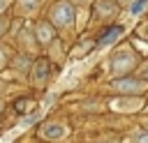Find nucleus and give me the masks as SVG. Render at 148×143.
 Wrapping results in <instances>:
<instances>
[{
	"label": "nucleus",
	"mask_w": 148,
	"mask_h": 143,
	"mask_svg": "<svg viewBox=\"0 0 148 143\" xmlns=\"http://www.w3.org/2000/svg\"><path fill=\"white\" fill-rule=\"evenodd\" d=\"M134 65H136V55H134V51H130V48H123V51H118V53L111 58V72H113V74H125V72H130Z\"/></svg>",
	"instance_id": "nucleus-1"
},
{
	"label": "nucleus",
	"mask_w": 148,
	"mask_h": 143,
	"mask_svg": "<svg viewBox=\"0 0 148 143\" xmlns=\"http://www.w3.org/2000/svg\"><path fill=\"white\" fill-rule=\"evenodd\" d=\"M51 21L56 25H69L74 21V7L69 2H56L51 9Z\"/></svg>",
	"instance_id": "nucleus-2"
},
{
	"label": "nucleus",
	"mask_w": 148,
	"mask_h": 143,
	"mask_svg": "<svg viewBox=\"0 0 148 143\" xmlns=\"http://www.w3.org/2000/svg\"><path fill=\"white\" fill-rule=\"evenodd\" d=\"M111 88H113V90H118V92L132 95V92H141V90L146 88V83H143V81H139V78H118V81H113V83H111Z\"/></svg>",
	"instance_id": "nucleus-3"
},
{
	"label": "nucleus",
	"mask_w": 148,
	"mask_h": 143,
	"mask_svg": "<svg viewBox=\"0 0 148 143\" xmlns=\"http://www.w3.org/2000/svg\"><path fill=\"white\" fill-rule=\"evenodd\" d=\"M120 32H123V28H120V25H113L111 30H106V32L99 37V46H109L111 42H116V37H120Z\"/></svg>",
	"instance_id": "nucleus-4"
},
{
	"label": "nucleus",
	"mask_w": 148,
	"mask_h": 143,
	"mask_svg": "<svg viewBox=\"0 0 148 143\" xmlns=\"http://www.w3.org/2000/svg\"><path fill=\"white\" fill-rule=\"evenodd\" d=\"M42 134H44L46 138H62V136H65V127H62V125H46V127L42 129Z\"/></svg>",
	"instance_id": "nucleus-5"
},
{
	"label": "nucleus",
	"mask_w": 148,
	"mask_h": 143,
	"mask_svg": "<svg viewBox=\"0 0 148 143\" xmlns=\"http://www.w3.org/2000/svg\"><path fill=\"white\" fill-rule=\"evenodd\" d=\"M37 37H39V42H51L53 39V28L51 25H46V23H42L39 28H37Z\"/></svg>",
	"instance_id": "nucleus-6"
},
{
	"label": "nucleus",
	"mask_w": 148,
	"mask_h": 143,
	"mask_svg": "<svg viewBox=\"0 0 148 143\" xmlns=\"http://www.w3.org/2000/svg\"><path fill=\"white\" fill-rule=\"evenodd\" d=\"M46 74H49V62L42 58V60H37V65H35V78H37V81H44Z\"/></svg>",
	"instance_id": "nucleus-7"
},
{
	"label": "nucleus",
	"mask_w": 148,
	"mask_h": 143,
	"mask_svg": "<svg viewBox=\"0 0 148 143\" xmlns=\"http://www.w3.org/2000/svg\"><path fill=\"white\" fill-rule=\"evenodd\" d=\"M148 7V0H130V14H141L143 9Z\"/></svg>",
	"instance_id": "nucleus-8"
},
{
	"label": "nucleus",
	"mask_w": 148,
	"mask_h": 143,
	"mask_svg": "<svg viewBox=\"0 0 148 143\" xmlns=\"http://www.w3.org/2000/svg\"><path fill=\"white\" fill-rule=\"evenodd\" d=\"M136 143H148V131L146 134H139L136 136Z\"/></svg>",
	"instance_id": "nucleus-9"
},
{
	"label": "nucleus",
	"mask_w": 148,
	"mask_h": 143,
	"mask_svg": "<svg viewBox=\"0 0 148 143\" xmlns=\"http://www.w3.org/2000/svg\"><path fill=\"white\" fill-rule=\"evenodd\" d=\"M25 104H28V101H25V99H18V101H16V108H18V111H21V108H25Z\"/></svg>",
	"instance_id": "nucleus-10"
},
{
	"label": "nucleus",
	"mask_w": 148,
	"mask_h": 143,
	"mask_svg": "<svg viewBox=\"0 0 148 143\" xmlns=\"http://www.w3.org/2000/svg\"><path fill=\"white\" fill-rule=\"evenodd\" d=\"M5 30H7V21H0V37L5 35Z\"/></svg>",
	"instance_id": "nucleus-11"
},
{
	"label": "nucleus",
	"mask_w": 148,
	"mask_h": 143,
	"mask_svg": "<svg viewBox=\"0 0 148 143\" xmlns=\"http://www.w3.org/2000/svg\"><path fill=\"white\" fill-rule=\"evenodd\" d=\"M141 74H143V76L148 78V67H143V72H141Z\"/></svg>",
	"instance_id": "nucleus-12"
},
{
	"label": "nucleus",
	"mask_w": 148,
	"mask_h": 143,
	"mask_svg": "<svg viewBox=\"0 0 148 143\" xmlns=\"http://www.w3.org/2000/svg\"><path fill=\"white\" fill-rule=\"evenodd\" d=\"M143 32H146V35H148V23H146V25H143Z\"/></svg>",
	"instance_id": "nucleus-13"
},
{
	"label": "nucleus",
	"mask_w": 148,
	"mask_h": 143,
	"mask_svg": "<svg viewBox=\"0 0 148 143\" xmlns=\"http://www.w3.org/2000/svg\"><path fill=\"white\" fill-rule=\"evenodd\" d=\"M74 2H88V0H74Z\"/></svg>",
	"instance_id": "nucleus-14"
},
{
	"label": "nucleus",
	"mask_w": 148,
	"mask_h": 143,
	"mask_svg": "<svg viewBox=\"0 0 148 143\" xmlns=\"http://www.w3.org/2000/svg\"><path fill=\"white\" fill-rule=\"evenodd\" d=\"M118 2H130V0H118Z\"/></svg>",
	"instance_id": "nucleus-15"
},
{
	"label": "nucleus",
	"mask_w": 148,
	"mask_h": 143,
	"mask_svg": "<svg viewBox=\"0 0 148 143\" xmlns=\"http://www.w3.org/2000/svg\"><path fill=\"white\" fill-rule=\"evenodd\" d=\"M143 125H146V129H148V120H146V122H143Z\"/></svg>",
	"instance_id": "nucleus-16"
},
{
	"label": "nucleus",
	"mask_w": 148,
	"mask_h": 143,
	"mask_svg": "<svg viewBox=\"0 0 148 143\" xmlns=\"http://www.w3.org/2000/svg\"><path fill=\"white\" fill-rule=\"evenodd\" d=\"M2 2H5V0H0V7H2Z\"/></svg>",
	"instance_id": "nucleus-17"
},
{
	"label": "nucleus",
	"mask_w": 148,
	"mask_h": 143,
	"mask_svg": "<svg viewBox=\"0 0 148 143\" xmlns=\"http://www.w3.org/2000/svg\"><path fill=\"white\" fill-rule=\"evenodd\" d=\"M0 108H2V104H0Z\"/></svg>",
	"instance_id": "nucleus-18"
}]
</instances>
